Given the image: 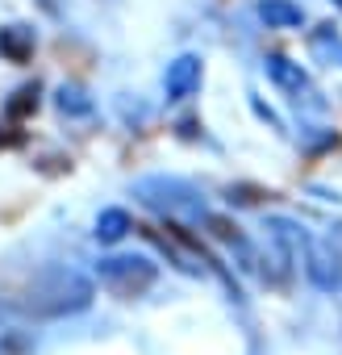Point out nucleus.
<instances>
[{
    "mask_svg": "<svg viewBox=\"0 0 342 355\" xmlns=\"http://www.w3.org/2000/svg\"><path fill=\"white\" fill-rule=\"evenodd\" d=\"M92 280L75 268H42L26 297L17 301V309L26 318H38V322H51V318H67V313H80L92 305Z\"/></svg>",
    "mask_w": 342,
    "mask_h": 355,
    "instance_id": "nucleus-1",
    "label": "nucleus"
},
{
    "mask_svg": "<svg viewBox=\"0 0 342 355\" xmlns=\"http://www.w3.org/2000/svg\"><path fill=\"white\" fill-rule=\"evenodd\" d=\"M138 201L154 214H167L171 222H180V218H209L201 193L184 180H167V175H150V180H138L134 184Z\"/></svg>",
    "mask_w": 342,
    "mask_h": 355,
    "instance_id": "nucleus-2",
    "label": "nucleus"
},
{
    "mask_svg": "<svg viewBox=\"0 0 342 355\" xmlns=\"http://www.w3.org/2000/svg\"><path fill=\"white\" fill-rule=\"evenodd\" d=\"M96 276H100V284H105L109 293H117V297H142V293L154 284L159 268H154L146 255H109V259L96 263Z\"/></svg>",
    "mask_w": 342,
    "mask_h": 355,
    "instance_id": "nucleus-3",
    "label": "nucleus"
},
{
    "mask_svg": "<svg viewBox=\"0 0 342 355\" xmlns=\"http://www.w3.org/2000/svg\"><path fill=\"white\" fill-rule=\"evenodd\" d=\"M305 272L321 293H338L342 288V255L325 243V239H309L305 243Z\"/></svg>",
    "mask_w": 342,
    "mask_h": 355,
    "instance_id": "nucleus-4",
    "label": "nucleus"
},
{
    "mask_svg": "<svg viewBox=\"0 0 342 355\" xmlns=\"http://www.w3.org/2000/svg\"><path fill=\"white\" fill-rule=\"evenodd\" d=\"M163 88H167V101H188L201 88V55H180L176 63H167Z\"/></svg>",
    "mask_w": 342,
    "mask_h": 355,
    "instance_id": "nucleus-5",
    "label": "nucleus"
},
{
    "mask_svg": "<svg viewBox=\"0 0 342 355\" xmlns=\"http://www.w3.org/2000/svg\"><path fill=\"white\" fill-rule=\"evenodd\" d=\"M263 71H267V80L276 84V88H284V92H305L309 88V76L300 71V63H292V59H284V55H271L267 63H263Z\"/></svg>",
    "mask_w": 342,
    "mask_h": 355,
    "instance_id": "nucleus-6",
    "label": "nucleus"
},
{
    "mask_svg": "<svg viewBox=\"0 0 342 355\" xmlns=\"http://www.w3.org/2000/svg\"><path fill=\"white\" fill-rule=\"evenodd\" d=\"M259 17L271 30H296V26H305V9L292 5V0H259Z\"/></svg>",
    "mask_w": 342,
    "mask_h": 355,
    "instance_id": "nucleus-7",
    "label": "nucleus"
},
{
    "mask_svg": "<svg viewBox=\"0 0 342 355\" xmlns=\"http://www.w3.org/2000/svg\"><path fill=\"white\" fill-rule=\"evenodd\" d=\"M0 55H5L9 63H26L34 55V30L26 26H5L0 30Z\"/></svg>",
    "mask_w": 342,
    "mask_h": 355,
    "instance_id": "nucleus-8",
    "label": "nucleus"
},
{
    "mask_svg": "<svg viewBox=\"0 0 342 355\" xmlns=\"http://www.w3.org/2000/svg\"><path fill=\"white\" fill-rule=\"evenodd\" d=\"M92 234H96V243H121L129 234V214L125 209H100Z\"/></svg>",
    "mask_w": 342,
    "mask_h": 355,
    "instance_id": "nucleus-9",
    "label": "nucleus"
},
{
    "mask_svg": "<svg viewBox=\"0 0 342 355\" xmlns=\"http://www.w3.org/2000/svg\"><path fill=\"white\" fill-rule=\"evenodd\" d=\"M55 105H59L63 113H71V117H84V113H92V101H88V92H84L80 84H63V88L55 92Z\"/></svg>",
    "mask_w": 342,
    "mask_h": 355,
    "instance_id": "nucleus-10",
    "label": "nucleus"
},
{
    "mask_svg": "<svg viewBox=\"0 0 342 355\" xmlns=\"http://www.w3.org/2000/svg\"><path fill=\"white\" fill-rule=\"evenodd\" d=\"M313 51L325 55V59H338V63H342V34H338L334 26H321V30L313 34Z\"/></svg>",
    "mask_w": 342,
    "mask_h": 355,
    "instance_id": "nucleus-11",
    "label": "nucleus"
},
{
    "mask_svg": "<svg viewBox=\"0 0 342 355\" xmlns=\"http://www.w3.org/2000/svg\"><path fill=\"white\" fill-rule=\"evenodd\" d=\"M30 109H38V88H34V84L13 92V101H9V117H26Z\"/></svg>",
    "mask_w": 342,
    "mask_h": 355,
    "instance_id": "nucleus-12",
    "label": "nucleus"
},
{
    "mask_svg": "<svg viewBox=\"0 0 342 355\" xmlns=\"http://www.w3.org/2000/svg\"><path fill=\"white\" fill-rule=\"evenodd\" d=\"M5 313H9V309H5V305H0V322H5Z\"/></svg>",
    "mask_w": 342,
    "mask_h": 355,
    "instance_id": "nucleus-13",
    "label": "nucleus"
},
{
    "mask_svg": "<svg viewBox=\"0 0 342 355\" xmlns=\"http://www.w3.org/2000/svg\"><path fill=\"white\" fill-rule=\"evenodd\" d=\"M334 5H338V9H342V0H334Z\"/></svg>",
    "mask_w": 342,
    "mask_h": 355,
    "instance_id": "nucleus-14",
    "label": "nucleus"
}]
</instances>
